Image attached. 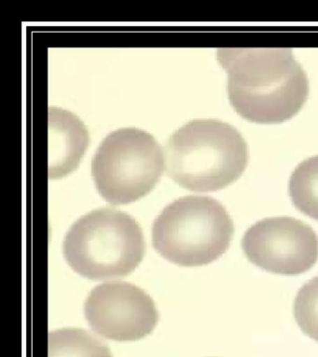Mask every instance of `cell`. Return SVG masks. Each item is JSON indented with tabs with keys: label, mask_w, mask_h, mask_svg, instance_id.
<instances>
[{
	"label": "cell",
	"mask_w": 318,
	"mask_h": 357,
	"mask_svg": "<svg viewBox=\"0 0 318 357\" xmlns=\"http://www.w3.org/2000/svg\"><path fill=\"white\" fill-rule=\"evenodd\" d=\"M50 178H61L79 167L89 145V132L82 120L59 107L48 110Z\"/></svg>",
	"instance_id": "cell-8"
},
{
	"label": "cell",
	"mask_w": 318,
	"mask_h": 357,
	"mask_svg": "<svg viewBox=\"0 0 318 357\" xmlns=\"http://www.w3.org/2000/svg\"><path fill=\"white\" fill-rule=\"evenodd\" d=\"M63 253L69 266L86 278H122L143 259V234L130 215L113 208L96 209L69 229Z\"/></svg>",
	"instance_id": "cell-3"
},
{
	"label": "cell",
	"mask_w": 318,
	"mask_h": 357,
	"mask_svg": "<svg viewBox=\"0 0 318 357\" xmlns=\"http://www.w3.org/2000/svg\"><path fill=\"white\" fill-rule=\"evenodd\" d=\"M293 315L301 331L318 342V275L298 289Z\"/></svg>",
	"instance_id": "cell-11"
},
{
	"label": "cell",
	"mask_w": 318,
	"mask_h": 357,
	"mask_svg": "<svg viewBox=\"0 0 318 357\" xmlns=\"http://www.w3.org/2000/svg\"><path fill=\"white\" fill-rule=\"evenodd\" d=\"M217 59L228 74L231 105L250 121H286L308 98V77L291 50L229 47L217 50Z\"/></svg>",
	"instance_id": "cell-1"
},
{
	"label": "cell",
	"mask_w": 318,
	"mask_h": 357,
	"mask_svg": "<svg viewBox=\"0 0 318 357\" xmlns=\"http://www.w3.org/2000/svg\"><path fill=\"white\" fill-rule=\"evenodd\" d=\"M167 174L192 192H215L238 180L248 162L247 142L228 123L195 119L167 142Z\"/></svg>",
	"instance_id": "cell-2"
},
{
	"label": "cell",
	"mask_w": 318,
	"mask_h": 357,
	"mask_svg": "<svg viewBox=\"0 0 318 357\" xmlns=\"http://www.w3.org/2000/svg\"><path fill=\"white\" fill-rule=\"evenodd\" d=\"M241 245L251 264L276 275H301L318 261L317 233L292 217L266 218L254 223Z\"/></svg>",
	"instance_id": "cell-6"
},
{
	"label": "cell",
	"mask_w": 318,
	"mask_h": 357,
	"mask_svg": "<svg viewBox=\"0 0 318 357\" xmlns=\"http://www.w3.org/2000/svg\"><path fill=\"white\" fill-rule=\"evenodd\" d=\"M166 169V156L152 134L136 128L108 134L92 160L97 191L108 202L124 205L152 191Z\"/></svg>",
	"instance_id": "cell-5"
},
{
	"label": "cell",
	"mask_w": 318,
	"mask_h": 357,
	"mask_svg": "<svg viewBox=\"0 0 318 357\" xmlns=\"http://www.w3.org/2000/svg\"><path fill=\"white\" fill-rule=\"evenodd\" d=\"M233 234V220L219 201L188 195L174 201L159 215L152 227V244L173 264L203 266L228 250Z\"/></svg>",
	"instance_id": "cell-4"
},
{
	"label": "cell",
	"mask_w": 318,
	"mask_h": 357,
	"mask_svg": "<svg viewBox=\"0 0 318 357\" xmlns=\"http://www.w3.org/2000/svg\"><path fill=\"white\" fill-rule=\"evenodd\" d=\"M289 195L298 211L318 222V155L296 167L289 180Z\"/></svg>",
	"instance_id": "cell-10"
},
{
	"label": "cell",
	"mask_w": 318,
	"mask_h": 357,
	"mask_svg": "<svg viewBox=\"0 0 318 357\" xmlns=\"http://www.w3.org/2000/svg\"><path fill=\"white\" fill-rule=\"evenodd\" d=\"M48 349L49 357H113L107 345L80 328L51 332Z\"/></svg>",
	"instance_id": "cell-9"
},
{
	"label": "cell",
	"mask_w": 318,
	"mask_h": 357,
	"mask_svg": "<svg viewBox=\"0 0 318 357\" xmlns=\"http://www.w3.org/2000/svg\"><path fill=\"white\" fill-rule=\"evenodd\" d=\"M86 319L97 334L118 342H133L152 333L158 322L152 298L124 282H110L92 290L85 303Z\"/></svg>",
	"instance_id": "cell-7"
}]
</instances>
